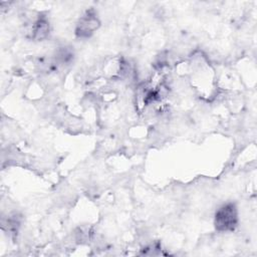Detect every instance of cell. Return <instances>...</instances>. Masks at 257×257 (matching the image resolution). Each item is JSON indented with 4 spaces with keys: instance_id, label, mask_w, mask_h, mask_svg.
I'll list each match as a JSON object with an SVG mask.
<instances>
[{
    "instance_id": "1",
    "label": "cell",
    "mask_w": 257,
    "mask_h": 257,
    "mask_svg": "<svg viewBox=\"0 0 257 257\" xmlns=\"http://www.w3.org/2000/svg\"><path fill=\"white\" fill-rule=\"evenodd\" d=\"M238 209L232 202L222 205L215 213L214 225L219 232H232L238 225Z\"/></svg>"
},
{
    "instance_id": "2",
    "label": "cell",
    "mask_w": 257,
    "mask_h": 257,
    "mask_svg": "<svg viewBox=\"0 0 257 257\" xmlns=\"http://www.w3.org/2000/svg\"><path fill=\"white\" fill-rule=\"evenodd\" d=\"M100 26V20L94 9L86 10L77 20L74 34L79 39L89 38Z\"/></svg>"
},
{
    "instance_id": "3",
    "label": "cell",
    "mask_w": 257,
    "mask_h": 257,
    "mask_svg": "<svg viewBox=\"0 0 257 257\" xmlns=\"http://www.w3.org/2000/svg\"><path fill=\"white\" fill-rule=\"evenodd\" d=\"M49 33L50 24L48 18L43 14H39L31 26V38L35 41H42L48 37Z\"/></svg>"
},
{
    "instance_id": "4",
    "label": "cell",
    "mask_w": 257,
    "mask_h": 257,
    "mask_svg": "<svg viewBox=\"0 0 257 257\" xmlns=\"http://www.w3.org/2000/svg\"><path fill=\"white\" fill-rule=\"evenodd\" d=\"M74 56H75V54H74L73 47L64 45V46L58 47L55 50V53L53 56V61H54V64L68 65L73 61Z\"/></svg>"
}]
</instances>
